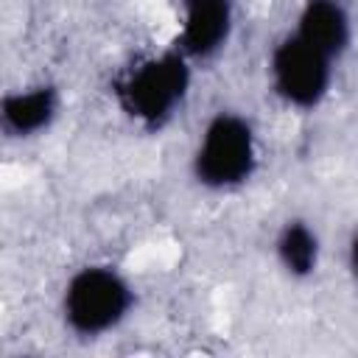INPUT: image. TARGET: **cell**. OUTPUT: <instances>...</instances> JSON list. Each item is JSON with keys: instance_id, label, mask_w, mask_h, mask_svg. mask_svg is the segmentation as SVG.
I'll return each mask as SVG.
<instances>
[{"instance_id": "3957f363", "label": "cell", "mask_w": 358, "mask_h": 358, "mask_svg": "<svg viewBox=\"0 0 358 358\" xmlns=\"http://www.w3.org/2000/svg\"><path fill=\"white\" fill-rule=\"evenodd\" d=\"M260 168V134L249 115L238 109L213 112L190 151V176L207 193H235Z\"/></svg>"}, {"instance_id": "7a4b0ae2", "label": "cell", "mask_w": 358, "mask_h": 358, "mask_svg": "<svg viewBox=\"0 0 358 358\" xmlns=\"http://www.w3.org/2000/svg\"><path fill=\"white\" fill-rule=\"evenodd\" d=\"M137 308V288L115 263H84L62 285L59 319L81 341H98L120 330Z\"/></svg>"}, {"instance_id": "277c9868", "label": "cell", "mask_w": 358, "mask_h": 358, "mask_svg": "<svg viewBox=\"0 0 358 358\" xmlns=\"http://www.w3.org/2000/svg\"><path fill=\"white\" fill-rule=\"evenodd\" d=\"M336 67L338 64L333 59L288 31L266 56V81L282 106L294 112H313L327 101L336 81Z\"/></svg>"}, {"instance_id": "30bf717a", "label": "cell", "mask_w": 358, "mask_h": 358, "mask_svg": "<svg viewBox=\"0 0 358 358\" xmlns=\"http://www.w3.org/2000/svg\"><path fill=\"white\" fill-rule=\"evenodd\" d=\"M182 11L187 8H204V6H227V3H235V0H176Z\"/></svg>"}, {"instance_id": "ba28073f", "label": "cell", "mask_w": 358, "mask_h": 358, "mask_svg": "<svg viewBox=\"0 0 358 358\" xmlns=\"http://www.w3.org/2000/svg\"><path fill=\"white\" fill-rule=\"evenodd\" d=\"M271 252H274L277 268L288 280L305 282V280L316 277V271L322 268L324 246H322V235L313 221H308L302 215H291L277 227Z\"/></svg>"}, {"instance_id": "9c48e42d", "label": "cell", "mask_w": 358, "mask_h": 358, "mask_svg": "<svg viewBox=\"0 0 358 358\" xmlns=\"http://www.w3.org/2000/svg\"><path fill=\"white\" fill-rule=\"evenodd\" d=\"M344 263H347V274H350V280L358 285V227H355V229H352V235L347 238Z\"/></svg>"}, {"instance_id": "52a82bcc", "label": "cell", "mask_w": 358, "mask_h": 358, "mask_svg": "<svg viewBox=\"0 0 358 358\" xmlns=\"http://www.w3.org/2000/svg\"><path fill=\"white\" fill-rule=\"evenodd\" d=\"M235 36V3L227 6H204L182 11L173 48H179L193 64L215 62Z\"/></svg>"}, {"instance_id": "5b68a950", "label": "cell", "mask_w": 358, "mask_h": 358, "mask_svg": "<svg viewBox=\"0 0 358 358\" xmlns=\"http://www.w3.org/2000/svg\"><path fill=\"white\" fill-rule=\"evenodd\" d=\"M64 106L62 87L53 81H34L14 87L0 98V131L6 140L28 143L48 134Z\"/></svg>"}, {"instance_id": "8992f818", "label": "cell", "mask_w": 358, "mask_h": 358, "mask_svg": "<svg viewBox=\"0 0 358 358\" xmlns=\"http://www.w3.org/2000/svg\"><path fill=\"white\" fill-rule=\"evenodd\" d=\"M291 31L336 64L355 42V20L344 0H302Z\"/></svg>"}, {"instance_id": "6da1fadb", "label": "cell", "mask_w": 358, "mask_h": 358, "mask_svg": "<svg viewBox=\"0 0 358 358\" xmlns=\"http://www.w3.org/2000/svg\"><path fill=\"white\" fill-rule=\"evenodd\" d=\"M196 64L173 45L148 50L123 64L109 84L117 112L140 131L159 134L185 109Z\"/></svg>"}]
</instances>
